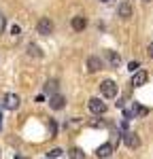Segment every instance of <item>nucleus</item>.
Returning a JSON list of instances; mask_svg holds the SVG:
<instances>
[{
	"label": "nucleus",
	"mask_w": 153,
	"mask_h": 159,
	"mask_svg": "<svg viewBox=\"0 0 153 159\" xmlns=\"http://www.w3.org/2000/svg\"><path fill=\"white\" fill-rule=\"evenodd\" d=\"M100 93L104 96V98H115V96H117V83L111 81V79L102 81L100 83Z\"/></svg>",
	"instance_id": "nucleus-1"
},
{
	"label": "nucleus",
	"mask_w": 153,
	"mask_h": 159,
	"mask_svg": "<svg viewBox=\"0 0 153 159\" xmlns=\"http://www.w3.org/2000/svg\"><path fill=\"white\" fill-rule=\"evenodd\" d=\"M36 32L40 34V36L53 34V21H51L49 17H40V19H38V25H36Z\"/></svg>",
	"instance_id": "nucleus-2"
},
{
	"label": "nucleus",
	"mask_w": 153,
	"mask_h": 159,
	"mask_svg": "<svg viewBox=\"0 0 153 159\" xmlns=\"http://www.w3.org/2000/svg\"><path fill=\"white\" fill-rule=\"evenodd\" d=\"M89 110H91L94 115H104V112H106V104H104L100 98H91L89 100Z\"/></svg>",
	"instance_id": "nucleus-3"
},
{
	"label": "nucleus",
	"mask_w": 153,
	"mask_h": 159,
	"mask_svg": "<svg viewBox=\"0 0 153 159\" xmlns=\"http://www.w3.org/2000/svg\"><path fill=\"white\" fill-rule=\"evenodd\" d=\"M123 142H126L128 148H138L140 147V138L134 132H126V136H123Z\"/></svg>",
	"instance_id": "nucleus-4"
},
{
	"label": "nucleus",
	"mask_w": 153,
	"mask_h": 159,
	"mask_svg": "<svg viewBox=\"0 0 153 159\" xmlns=\"http://www.w3.org/2000/svg\"><path fill=\"white\" fill-rule=\"evenodd\" d=\"M98 70H102V60L98 57V55H91V57H87V72H98Z\"/></svg>",
	"instance_id": "nucleus-5"
},
{
	"label": "nucleus",
	"mask_w": 153,
	"mask_h": 159,
	"mask_svg": "<svg viewBox=\"0 0 153 159\" xmlns=\"http://www.w3.org/2000/svg\"><path fill=\"white\" fill-rule=\"evenodd\" d=\"M117 15H119L121 19H130V17H132V4H130L128 0H123V2L119 4V9H117Z\"/></svg>",
	"instance_id": "nucleus-6"
},
{
	"label": "nucleus",
	"mask_w": 153,
	"mask_h": 159,
	"mask_svg": "<svg viewBox=\"0 0 153 159\" xmlns=\"http://www.w3.org/2000/svg\"><path fill=\"white\" fill-rule=\"evenodd\" d=\"M145 83H147V72L145 70H138V72L132 74V83H130L132 87H142Z\"/></svg>",
	"instance_id": "nucleus-7"
},
{
	"label": "nucleus",
	"mask_w": 153,
	"mask_h": 159,
	"mask_svg": "<svg viewBox=\"0 0 153 159\" xmlns=\"http://www.w3.org/2000/svg\"><path fill=\"white\" fill-rule=\"evenodd\" d=\"M64 104H66L64 96H60V93H53V96H49V106H51L53 110H60V108H64Z\"/></svg>",
	"instance_id": "nucleus-8"
},
{
	"label": "nucleus",
	"mask_w": 153,
	"mask_h": 159,
	"mask_svg": "<svg viewBox=\"0 0 153 159\" xmlns=\"http://www.w3.org/2000/svg\"><path fill=\"white\" fill-rule=\"evenodd\" d=\"M96 155H98L100 159L111 157V155H113V144H111V142H106V144H100V147L96 148Z\"/></svg>",
	"instance_id": "nucleus-9"
},
{
	"label": "nucleus",
	"mask_w": 153,
	"mask_h": 159,
	"mask_svg": "<svg viewBox=\"0 0 153 159\" xmlns=\"http://www.w3.org/2000/svg\"><path fill=\"white\" fill-rule=\"evenodd\" d=\"M4 106L9 110H15L19 106V96H15V93H7L4 96Z\"/></svg>",
	"instance_id": "nucleus-10"
},
{
	"label": "nucleus",
	"mask_w": 153,
	"mask_h": 159,
	"mask_svg": "<svg viewBox=\"0 0 153 159\" xmlns=\"http://www.w3.org/2000/svg\"><path fill=\"white\" fill-rule=\"evenodd\" d=\"M87 28V19L83 17V15H76V17H72V30H76V32H83Z\"/></svg>",
	"instance_id": "nucleus-11"
},
{
	"label": "nucleus",
	"mask_w": 153,
	"mask_h": 159,
	"mask_svg": "<svg viewBox=\"0 0 153 159\" xmlns=\"http://www.w3.org/2000/svg\"><path fill=\"white\" fill-rule=\"evenodd\" d=\"M106 57H109V64H111L113 68H119V64H121V57H119L115 51H106Z\"/></svg>",
	"instance_id": "nucleus-12"
},
{
	"label": "nucleus",
	"mask_w": 153,
	"mask_h": 159,
	"mask_svg": "<svg viewBox=\"0 0 153 159\" xmlns=\"http://www.w3.org/2000/svg\"><path fill=\"white\" fill-rule=\"evenodd\" d=\"M28 55L30 57H43V51L38 45H28Z\"/></svg>",
	"instance_id": "nucleus-13"
},
{
	"label": "nucleus",
	"mask_w": 153,
	"mask_h": 159,
	"mask_svg": "<svg viewBox=\"0 0 153 159\" xmlns=\"http://www.w3.org/2000/svg\"><path fill=\"white\" fill-rule=\"evenodd\" d=\"M68 157L70 159H85V153H83V151H81V148H70V151H68Z\"/></svg>",
	"instance_id": "nucleus-14"
},
{
	"label": "nucleus",
	"mask_w": 153,
	"mask_h": 159,
	"mask_svg": "<svg viewBox=\"0 0 153 159\" xmlns=\"http://www.w3.org/2000/svg\"><path fill=\"white\" fill-rule=\"evenodd\" d=\"M45 91H49L51 96H53V93L58 91V81H55V79H51V81H47V83H45Z\"/></svg>",
	"instance_id": "nucleus-15"
},
{
	"label": "nucleus",
	"mask_w": 153,
	"mask_h": 159,
	"mask_svg": "<svg viewBox=\"0 0 153 159\" xmlns=\"http://www.w3.org/2000/svg\"><path fill=\"white\" fill-rule=\"evenodd\" d=\"M149 115V108L140 106V104H134V117H147Z\"/></svg>",
	"instance_id": "nucleus-16"
},
{
	"label": "nucleus",
	"mask_w": 153,
	"mask_h": 159,
	"mask_svg": "<svg viewBox=\"0 0 153 159\" xmlns=\"http://www.w3.org/2000/svg\"><path fill=\"white\" fill-rule=\"evenodd\" d=\"M62 155V148H51L49 151V159H58Z\"/></svg>",
	"instance_id": "nucleus-17"
},
{
	"label": "nucleus",
	"mask_w": 153,
	"mask_h": 159,
	"mask_svg": "<svg viewBox=\"0 0 153 159\" xmlns=\"http://www.w3.org/2000/svg\"><path fill=\"white\" fill-rule=\"evenodd\" d=\"M128 68H130V70H132V74H134V72H138L140 64H138V61H130V64H128Z\"/></svg>",
	"instance_id": "nucleus-18"
},
{
	"label": "nucleus",
	"mask_w": 153,
	"mask_h": 159,
	"mask_svg": "<svg viewBox=\"0 0 153 159\" xmlns=\"http://www.w3.org/2000/svg\"><path fill=\"white\" fill-rule=\"evenodd\" d=\"M19 32H21V30H19V25H11V34H13V36H17Z\"/></svg>",
	"instance_id": "nucleus-19"
},
{
	"label": "nucleus",
	"mask_w": 153,
	"mask_h": 159,
	"mask_svg": "<svg viewBox=\"0 0 153 159\" xmlns=\"http://www.w3.org/2000/svg\"><path fill=\"white\" fill-rule=\"evenodd\" d=\"M147 53H149V57H151V60H153V43H151V45H149V49H147Z\"/></svg>",
	"instance_id": "nucleus-20"
},
{
	"label": "nucleus",
	"mask_w": 153,
	"mask_h": 159,
	"mask_svg": "<svg viewBox=\"0 0 153 159\" xmlns=\"http://www.w3.org/2000/svg\"><path fill=\"white\" fill-rule=\"evenodd\" d=\"M100 2H111V0H100Z\"/></svg>",
	"instance_id": "nucleus-21"
},
{
	"label": "nucleus",
	"mask_w": 153,
	"mask_h": 159,
	"mask_svg": "<svg viewBox=\"0 0 153 159\" xmlns=\"http://www.w3.org/2000/svg\"><path fill=\"white\" fill-rule=\"evenodd\" d=\"M145 2H151V0H145Z\"/></svg>",
	"instance_id": "nucleus-22"
},
{
	"label": "nucleus",
	"mask_w": 153,
	"mask_h": 159,
	"mask_svg": "<svg viewBox=\"0 0 153 159\" xmlns=\"http://www.w3.org/2000/svg\"><path fill=\"white\" fill-rule=\"evenodd\" d=\"M47 159H49V157H47Z\"/></svg>",
	"instance_id": "nucleus-23"
}]
</instances>
